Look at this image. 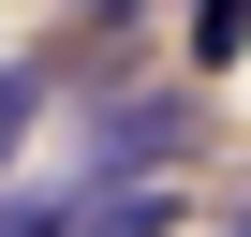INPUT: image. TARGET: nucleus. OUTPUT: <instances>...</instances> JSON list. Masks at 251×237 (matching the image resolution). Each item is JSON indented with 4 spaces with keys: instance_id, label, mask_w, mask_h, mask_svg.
<instances>
[{
    "instance_id": "nucleus-1",
    "label": "nucleus",
    "mask_w": 251,
    "mask_h": 237,
    "mask_svg": "<svg viewBox=\"0 0 251 237\" xmlns=\"http://www.w3.org/2000/svg\"><path fill=\"white\" fill-rule=\"evenodd\" d=\"M177 148H192V104H177V89H133V104H103V118H89V163H103V178H89V193L177 178Z\"/></svg>"
},
{
    "instance_id": "nucleus-2",
    "label": "nucleus",
    "mask_w": 251,
    "mask_h": 237,
    "mask_svg": "<svg viewBox=\"0 0 251 237\" xmlns=\"http://www.w3.org/2000/svg\"><path fill=\"white\" fill-rule=\"evenodd\" d=\"M74 237H177V178H133V193H89Z\"/></svg>"
},
{
    "instance_id": "nucleus-3",
    "label": "nucleus",
    "mask_w": 251,
    "mask_h": 237,
    "mask_svg": "<svg viewBox=\"0 0 251 237\" xmlns=\"http://www.w3.org/2000/svg\"><path fill=\"white\" fill-rule=\"evenodd\" d=\"M45 89H59L45 59H0V178H15V148H30V118H45Z\"/></svg>"
},
{
    "instance_id": "nucleus-4",
    "label": "nucleus",
    "mask_w": 251,
    "mask_h": 237,
    "mask_svg": "<svg viewBox=\"0 0 251 237\" xmlns=\"http://www.w3.org/2000/svg\"><path fill=\"white\" fill-rule=\"evenodd\" d=\"M192 59H207V74L251 59V0H192Z\"/></svg>"
},
{
    "instance_id": "nucleus-5",
    "label": "nucleus",
    "mask_w": 251,
    "mask_h": 237,
    "mask_svg": "<svg viewBox=\"0 0 251 237\" xmlns=\"http://www.w3.org/2000/svg\"><path fill=\"white\" fill-rule=\"evenodd\" d=\"M0 237H74V193H0Z\"/></svg>"
},
{
    "instance_id": "nucleus-6",
    "label": "nucleus",
    "mask_w": 251,
    "mask_h": 237,
    "mask_svg": "<svg viewBox=\"0 0 251 237\" xmlns=\"http://www.w3.org/2000/svg\"><path fill=\"white\" fill-rule=\"evenodd\" d=\"M59 15H89V30H118V15H133V0H59Z\"/></svg>"
},
{
    "instance_id": "nucleus-7",
    "label": "nucleus",
    "mask_w": 251,
    "mask_h": 237,
    "mask_svg": "<svg viewBox=\"0 0 251 237\" xmlns=\"http://www.w3.org/2000/svg\"><path fill=\"white\" fill-rule=\"evenodd\" d=\"M222 237H251V207H236V222H222Z\"/></svg>"
}]
</instances>
